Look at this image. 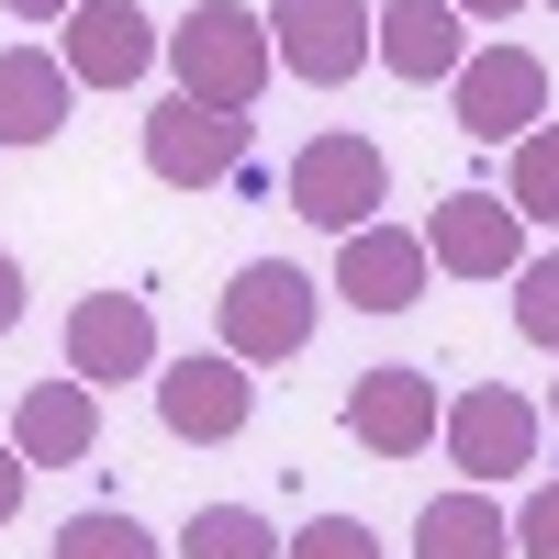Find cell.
<instances>
[{
  "instance_id": "cell-1",
  "label": "cell",
  "mask_w": 559,
  "mask_h": 559,
  "mask_svg": "<svg viewBox=\"0 0 559 559\" xmlns=\"http://www.w3.org/2000/svg\"><path fill=\"white\" fill-rule=\"evenodd\" d=\"M168 79H179V102L258 112V90L280 79L269 12H247V0H202V12H179V23H168Z\"/></svg>"
},
{
  "instance_id": "cell-2",
  "label": "cell",
  "mask_w": 559,
  "mask_h": 559,
  "mask_svg": "<svg viewBox=\"0 0 559 559\" xmlns=\"http://www.w3.org/2000/svg\"><path fill=\"white\" fill-rule=\"evenodd\" d=\"M213 336H224V358H247V369L302 358V347H313V280H302L292 258H247V269L213 292Z\"/></svg>"
},
{
  "instance_id": "cell-3",
  "label": "cell",
  "mask_w": 559,
  "mask_h": 559,
  "mask_svg": "<svg viewBox=\"0 0 559 559\" xmlns=\"http://www.w3.org/2000/svg\"><path fill=\"white\" fill-rule=\"evenodd\" d=\"M548 112V57L537 45H471V68L448 79V123L471 146H526Z\"/></svg>"
},
{
  "instance_id": "cell-4",
  "label": "cell",
  "mask_w": 559,
  "mask_h": 559,
  "mask_svg": "<svg viewBox=\"0 0 559 559\" xmlns=\"http://www.w3.org/2000/svg\"><path fill=\"white\" fill-rule=\"evenodd\" d=\"M392 202V157L369 146V134H313L292 157V213L324 224V236H358V224H381Z\"/></svg>"
},
{
  "instance_id": "cell-5",
  "label": "cell",
  "mask_w": 559,
  "mask_h": 559,
  "mask_svg": "<svg viewBox=\"0 0 559 559\" xmlns=\"http://www.w3.org/2000/svg\"><path fill=\"white\" fill-rule=\"evenodd\" d=\"M247 134L258 112H213V102H168L146 112V179H168V191H213V179H236L247 168Z\"/></svg>"
},
{
  "instance_id": "cell-6",
  "label": "cell",
  "mask_w": 559,
  "mask_h": 559,
  "mask_svg": "<svg viewBox=\"0 0 559 559\" xmlns=\"http://www.w3.org/2000/svg\"><path fill=\"white\" fill-rule=\"evenodd\" d=\"M369 0H269V45H280V68H292L302 90H347L381 45H369Z\"/></svg>"
},
{
  "instance_id": "cell-7",
  "label": "cell",
  "mask_w": 559,
  "mask_h": 559,
  "mask_svg": "<svg viewBox=\"0 0 559 559\" xmlns=\"http://www.w3.org/2000/svg\"><path fill=\"white\" fill-rule=\"evenodd\" d=\"M247 414H258V369H247V358H224V347L202 358V347H191V358L157 369V426H168L179 448H224V437H247Z\"/></svg>"
},
{
  "instance_id": "cell-8",
  "label": "cell",
  "mask_w": 559,
  "mask_h": 559,
  "mask_svg": "<svg viewBox=\"0 0 559 559\" xmlns=\"http://www.w3.org/2000/svg\"><path fill=\"white\" fill-rule=\"evenodd\" d=\"M537 437H548V414H537L526 392L471 381V392L448 403V437H437V448H448L471 481H515V471H537Z\"/></svg>"
},
{
  "instance_id": "cell-9",
  "label": "cell",
  "mask_w": 559,
  "mask_h": 559,
  "mask_svg": "<svg viewBox=\"0 0 559 559\" xmlns=\"http://www.w3.org/2000/svg\"><path fill=\"white\" fill-rule=\"evenodd\" d=\"M426 258L448 280H515L526 269V213L503 202V191H448L426 213Z\"/></svg>"
},
{
  "instance_id": "cell-10",
  "label": "cell",
  "mask_w": 559,
  "mask_h": 559,
  "mask_svg": "<svg viewBox=\"0 0 559 559\" xmlns=\"http://www.w3.org/2000/svg\"><path fill=\"white\" fill-rule=\"evenodd\" d=\"M157 313L134 302V292H90L79 313H68V381H90V392H112V381H157Z\"/></svg>"
},
{
  "instance_id": "cell-11",
  "label": "cell",
  "mask_w": 559,
  "mask_h": 559,
  "mask_svg": "<svg viewBox=\"0 0 559 559\" xmlns=\"http://www.w3.org/2000/svg\"><path fill=\"white\" fill-rule=\"evenodd\" d=\"M347 437L369 459H426L448 437V403H437L426 369H358V381H347Z\"/></svg>"
},
{
  "instance_id": "cell-12",
  "label": "cell",
  "mask_w": 559,
  "mask_h": 559,
  "mask_svg": "<svg viewBox=\"0 0 559 559\" xmlns=\"http://www.w3.org/2000/svg\"><path fill=\"white\" fill-rule=\"evenodd\" d=\"M426 280H437V258H426L414 224H358V236H336V302H358V313H414Z\"/></svg>"
},
{
  "instance_id": "cell-13",
  "label": "cell",
  "mask_w": 559,
  "mask_h": 559,
  "mask_svg": "<svg viewBox=\"0 0 559 559\" xmlns=\"http://www.w3.org/2000/svg\"><path fill=\"white\" fill-rule=\"evenodd\" d=\"M57 57H68V79H79V90H134V79L168 57V34L134 12V0H79Z\"/></svg>"
},
{
  "instance_id": "cell-14",
  "label": "cell",
  "mask_w": 559,
  "mask_h": 559,
  "mask_svg": "<svg viewBox=\"0 0 559 559\" xmlns=\"http://www.w3.org/2000/svg\"><path fill=\"white\" fill-rule=\"evenodd\" d=\"M369 45H381V68L414 79V90H448L459 68H471V23H459L448 0H381Z\"/></svg>"
},
{
  "instance_id": "cell-15",
  "label": "cell",
  "mask_w": 559,
  "mask_h": 559,
  "mask_svg": "<svg viewBox=\"0 0 559 559\" xmlns=\"http://www.w3.org/2000/svg\"><path fill=\"white\" fill-rule=\"evenodd\" d=\"M12 448L34 459V471H79V459L102 448V392L90 381H34L12 403Z\"/></svg>"
},
{
  "instance_id": "cell-16",
  "label": "cell",
  "mask_w": 559,
  "mask_h": 559,
  "mask_svg": "<svg viewBox=\"0 0 559 559\" xmlns=\"http://www.w3.org/2000/svg\"><path fill=\"white\" fill-rule=\"evenodd\" d=\"M68 57L45 45H0V146H57L68 134Z\"/></svg>"
},
{
  "instance_id": "cell-17",
  "label": "cell",
  "mask_w": 559,
  "mask_h": 559,
  "mask_svg": "<svg viewBox=\"0 0 559 559\" xmlns=\"http://www.w3.org/2000/svg\"><path fill=\"white\" fill-rule=\"evenodd\" d=\"M414 559H515V515L481 481H459V492H437L414 515Z\"/></svg>"
},
{
  "instance_id": "cell-18",
  "label": "cell",
  "mask_w": 559,
  "mask_h": 559,
  "mask_svg": "<svg viewBox=\"0 0 559 559\" xmlns=\"http://www.w3.org/2000/svg\"><path fill=\"white\" fill-rule=\"evenodd\" d=\"M179 559H280V526L258 515V503H191Z\"/></svg>"
},
{
  "instance_id": "cell-19",
  "label": "cell",
  "mask_w": 559,
  "mask_h": 559,
  "mask_svg": "<svg viewBox=\"0 0 559 559\" xmlns=\"http://www.w3.org/2000/svg\"><path fill=\"white\" fill-rule=\"evenodd\" d=\"M503 202L526 224H559V123H537L526 146H503Z\"/></svg>"
},
{
  "instance_id": "cell-20",
  "label": "cell",
  "mask_w": 559,
  "mask_h": 559,
  "mask_svg": "<svg viewBox=\"0 0 559 559\" xmlns=\"http://www.w3.org/2000/svg\"><path fill=\"white\" fill-rule=\"evenodd\" d=\"M57 559H157V537L123 515V503H90V515L57 526Z\"/></svg>"
},
{
  "instance_id": "cell-21",
  "label": "cell",
  "mask_w": 559,
  "mask_h": 559,
  "mask_svg": "<svg viewBox=\"0 0 559 559\" xmlns=\"http://www.w3.org/2000/svg\"><path fill=\"white\" fill-rule=\"evenodd\" d=\"M515 336L526 347H559V247L515 269Z\"/></svg>"
},
{
  "instance_id": "cell-22",
  "label": "cell",
  "mask_w": 559,
  "mask_h": 559,
  "mask_svg": "<svg viewBox=\"0 0 559 559\" xmlns=\"http://www.w3.org/2000/svg\"><path fill=\"white\" fill-rule=\"evenodd\" d=\"M280 559H381V537H369L358 515H313V526H292Z\"/></svg>"
},
{
  "instance_id": "cell-23",
  "label": "cell",
  "mask_w": 559,
  "mask_h": 559,
  "mask_svg": "<svg viewBox=\"0 0 559 559\" xmlns=\"http://www.w3.org/2000/svg\"><path fill=\"white\" fill-rule=\"evenodd\" d=\"M515 559H559V481L526 492V515H515Z\"/></svg>"
},
{
  "instance_id": "cell-24",
  "label": "cell",
  "mask_w": 559,
  "mask_h": 559,
  "mask_svg": "<svg viewBox=\"0 0 559 559\" xmlns=\"http://www.w3.org/2000/svg\"><path fill=\"white\" fill-rule=\"evenodd\" d=\"M23 492H34V459H23L12 437H0V526H12V515H23Z\"/></svg>"
},
{
  "instance_id": "cell-25",
  "label": "cell",
  "mask_w": 559,
  "mask_h": 559,
  "mask_svg": "<svg viewBox=\"0 0 559 559\" xmlns=\"http://www.w3.org/2000/svg\"><path fill=\"white\" fill-rule=\"evenodd\" d=\"M23 302H34V292H23V258L0 247V336H12V324H23Z\"/></svg>"
},
{
  "instance_id": "cell-26",
  "label": "cell",
  "mask_w": 559,
  "mask_h": 559,
  "mask_svg": "<svg viewBox=\"0 0 559 559\" xmlns=\"http://www.w3.org/2000/svg\"><path fill=\"white\" fill-rule=\"evenodd\" d=\"M0 12H12V23H68L79 0H0Z\"/></svg>"
},
{
  "instance_id": "cell-27",
  "label": "cell",
  "mask_w": 559,
  "mask_h": 559,
  "mask_svg": "<svg viewBox=\"0 0 559 559\" xmlns=\"http://www.w3.org/2000/svg\"><path fill=\"white\" fill-rule=\"evenodd\" d=\"M448 12H471V23H515L526 0H448Z\"/></svg>"
},
{
  "instance_id": "cell-28",
  "label": "cell",
  "mask_w": 559,
  "mask_h": 559,
  "mask_svg": "<svg viewBox=\"0 0 559 559\" xmlns=\"http://www.w3.org/2000/svg\"><path fill=\"white\" fill-rule=\"evenodd\" d=\"M548 414H559V392H548Z\"/></svg>"
},
{
  "instance_id": "cell-29",
  "label": "cell",
  "mask_w": 559,
  "mask_h": 559,
  "mask_svg": "<svg viewBox=\"0 0 559 559\" xmlns=\"http://www.w3.org/2000/svg\"><path fill=\"white\" fill-rule=\"evenodd\" d=\"M548 12H559V0H548Z\"/></svg>"
}]
</instances>
